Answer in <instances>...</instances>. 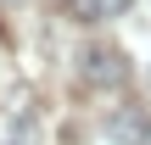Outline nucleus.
Returning a JSON list of instances; mask_svg holds the SVG:
<instances>
[{
  "instance_id": "f257e3e1",
  "label": "nucleus",
  "mask_w": 151,
  "mask_h": 145,
  "mask_svg": "<svg viewBox=\"0 0 151 145\" xmlns=\"http://www.w3.org/2000/svg\"><path fill=\"white\" fill-rule=\"evenodd\" d=\"M84 78H90V84H123V78H129L123 50H112V45H90V50H84Z\"/></svg>"
},
{
  "instance_id": "f03ea898",
  "label": "nucleus",
  "mask_w": 151,
  "mask_h": 145,
  "mask_svg": "<svg viewBox=\"0 0 151 145\" xmlns=\"http://www.w3.org/2000/svg\"><path fill=\"white\" fill-rule=\"evenodd\" d=\"M134 0H67V17L78 22H106V17H123Z\"/></svg>"
},
{
  "instance_id": "7ed1b4c3",
  "label": "nucleus",
  "mask_w": 151,
  "mask_h": 145,
  "mask_svg": "<svg viewBox=\"0 0 151 145\" xmlns=\"http://www.w3.org/2000/svg\"><path fill=\"white\" fill-rule=\"evenodd\" d=\"M151 123H140V117H112V140H146Z\"/></svg>"
},
{
  "instance_id": "20e7f679",
  "label": "nucleus",
  "mask_w": 151,
  "mask_h": 145,
  "mask_svg": "<svg viewBox=\"0 0 151 145\" xmlns=\"http://www.w3.org/2000/svg\"><path fill=\"white\" fill-rule=\"evenodd\" d=\"M11 145H28V140H11Z\"/></svg>"
},
{
  "instance_id": "39448f33",
  "label": "nucleus",
  "mask_w": 151,
  "mask_h": 145,
  "mask_svg": "<svg viewBox=\"0 0 151 145\" xmlns=\"http://www.w3.org/2000/svg\"><path fill=\"white\" fill-rule=\"evenodd\" d=\"M146 145H151V129H146Z\"/></svg>"
}]
</instances>
